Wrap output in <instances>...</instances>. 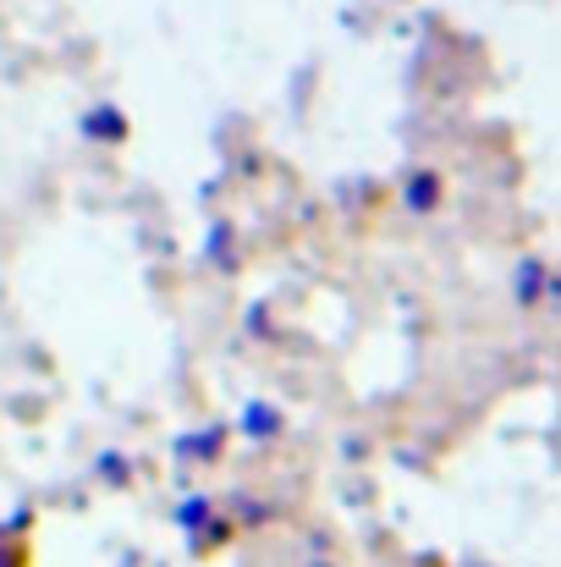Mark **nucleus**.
Returning <instances> with one entry per match:
<instances>
[{
    "mask_svg": "<svg viewBox=\"0 0 561 567\" xmlns=\"http://www.w3.org/2000/svg\"><path fill=\"white\" fill-rule=\"evenodd\" d=\"M551 292H557V281H551L546 259H518V270H512V298H518V309H534V303L551 298Z\"/></svg>",
    "mask_w": 561,
    "mask_h": 567,
    "instance_id": "1",
    "label": "nucleus"
},
{
    "mask_svg": "<svg viewBox=\"0 0 561 567\" xmlns=\"http://www.w3.org/2000/svg\"><path fill=\"white\" fill-rule=\"evenodd\" d=\"M83 138H94V144H122V138H127L122 105H94V111L83 116Z\"/></svg>",
    "mask_w": 561,
    "mask_h": 567,
    "instance_id": "2",
    "label": "nucleus"
},
{
    "mask_svg": "<svg viewBox=\"0 0 561 567\" xmlns=\"http://www.w3.org/2000/svg\"><path fill=\"white\" fill-rule=\"evenodd\" d=\"M220 441H226V430H220V424L193 430V435L177 441V457H183V463H215V457H220Z\"/></svg>",
    "mask_w": 561,
    "mask_h": 567,
    "instance_id": "3",
    "label": "nucleus"
},
{
    "mask_svg": "<svg viewBox=\"0 0 561 567\" xmlns=\"http://www.w3.org/2000/svg\"><path fill=\"white\" fill-rule=\"evenodd\" d=\"M242 430H248L253 441H270V435H281V413H276L270 402H248V408H242Z\"/></svg>",
    "mask_w": 561,
    "mask_h": 567,
    "instance_id": "4",
    "label": "nucleus"
},
{
    "mask_svg": "<svg viewBox=\"0 0 561 567\" xmlns=\"http://www.w3.org/2000/svg\"><path fill=\"white\" fill-rule=\"evenodd\" d=\"M435 204H440V177L435 172L407 177V209H435Z\"/></svg>",
    "mask_w": 561,
    "mask_h": 567,
    "instance_id": "5",
    "label": "nucleus"
},
{
    "mask_svg": "<svg viewBox=\"0 0 561 567\" xmlns=\"http://www.w3.org/2000/svg\"><path fill=\"white\" fill-rule=\"evenodd\" d=\"M209 518H215V502H209V496H187L183 507H177V524H183L187 535H198Z\"/></svg>",
    "mask_w": 561,
    "mask_h": 567,
    "instance_id": "6",
    "label": "nucleus"
},
{
    "mask_svg": "<svg viewBox=\"0 0 561 567\" xmlns=\"http://www.w3.org/2000/svg\"><path fill=\"white\" fill-rule=\"evenodd\" d=\"M204 254H209L220 270H231V265H237V259H231V226H215V231H209V243H204Z\"/></svg>",
    "mask_w": 561,
    "mask_h": 567,
    "instance_id": "7",
    "label": "nucleus"
},
{
    "mask_svg": "<svg viewBox=\"0 0 561 567\" xmlns=\"http://www.w3.org/2000/svg\"><path fill=\"white\" fill-rule=\"evenodd\" d=\"M100 480H111V485H127V474H133V463L122 457V452H100Z\"/></svg>",
    "mask_w": 561,
    "mask_h": 567,
    "instance_id": "8",
    "label": "nucleus"
},
{
    "mask_svg": "<svg viewBox=\"0 0 561 567\" xmlns=\"http://www.w3.org/2000/svg\"><path fill=\"white\" fill-rule=\"evenodd\" d=\"M237 518H248V524H264V518H270V507H259V502L237 496Z\"/></svg>",
    "mask_w": 561,
    "mask_h": 567,
    "instance_id": "9",
    "label": "nucleus"
},
{
    "mask_svg": "<svg viewBox=\"0 0 561 567\" xmlns=\"http://www.w3.org/2000/svg\"><path fill=\"white\" fill-rule=\"evenodd\" d=\"M0 567H22V557H17V551L6 546V529H0Z\"/></svg>",
    "mask_w": 561,
    "mask_h": 567,
    "instance_id": "10",
    "label": "nucleus"
},
{
    "mask_svg": "<svg viewBox=\"0 0 561 567\" xmlns=\"http://www.w3.org/2000/svg\"><path fill=\"white\" fill-rule=\"evenodd\" d=\"M314 567H331V563H314Z\"/></svg>",
    "mask_w": 561,
    "mask_h": 567,
    "instance_id": "11",
    "label": "nucleus"
}]
</instances>
